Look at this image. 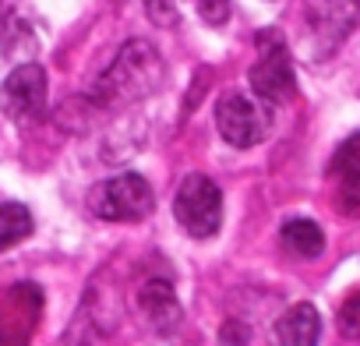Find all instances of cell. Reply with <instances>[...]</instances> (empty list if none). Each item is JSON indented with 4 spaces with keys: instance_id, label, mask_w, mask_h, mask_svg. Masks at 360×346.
I'll return each instance as SVG.
<instances>
[{
    "instance_id": "13",
    "label": "cell",
    "mask_w": 360,
    "mask_h": 346,
    "mask_svg": "<svg viewBox=\"0 0 360 346\" xmlns=\"http://www.w3.org/2000/svg\"><path fill=\"white\" fill-rule=\"evenodd\" d=\"M29 233H32V212L22 202H4L0 205V244L11 248V244H18Z\"/></svg>"
},
{
    "instance_id": "2",
    "label": "cell",
    "mask_w": 360,
    "mask_h": 346,
    "mask_svg": "<svg viewBox=\"0 0 360 346\" xmlns=\"http://www.w3.org/2000/svg\"><path fill=\"white\" fill-rule=\"evenodd\" d=\"M89 209L106 223H138L152 216L155 195L141 173H117L110 181H99L89 195Z\"/></svg>"
},
{
    "instance_id": "12",
    "label": "cell",
    "mask_w": 360,
    "mask_h": 346,
    "mask_svg": "<svg viewBox=\"0 0 360 346\" xmlns=\"http://www.w3.org/2000/svg\"><path fill=\"white\" fill-rule=\"evenodd\" d=\"M279 241H283V248H286L290 255H297V258H318V255L325 251V233H321V226L311 223V219H290V223H283Z\"/></svg>"
},
{
    "instance_id": "8",
    "label": "cell",
    "mask_w": 360,
    "mask_h": 346,
    "mask_svg": "<svg viewBox=\"0 0 360 346\" xmlns=\"http://www.w3.org/2000/svg\"><path fill=\"white\" fill-rule=\"evenodd\" d=\"M134 304H138V314L145 318V325H152L155 332H169L180 321V300H176L173 286L166 279H159V276L141 283Z\"/></svg>"
},
{
    "instance_id": "9",
    "label": "cell",
    "mask_w": 360,
    "mask_h": 346,
    "mask_svg": "<svg viewBox=\"0 0 360 346\" xmlns=\"http://www.w3.org/2000/svg\"><path fill=\"white\" fill-rule=\"evenodd\" d=\"M332 173L339 177V209L346 216H356L360 212V131L339 145L332 159Z\"/></svg>"
},
{
    "instance_id": "7",
    "label": "cell",
    "mask_w": 360,
    "mask_h": 346,
    "mask_svg": "<svg viewBox=\"0 0 360 346\" xmlns=\"http://www.w3.org/2000/svg\"><path fill=\"white\" fill-rule=\"evenodd\" d=\"M4 113L18 124H36L46 110V71L39 64H22L4 78Z\"/></svg>"
},
{
    "instance_id": "11",
    "label": "cell",
    "mask_w": 360,
    "mask_h": 346,
    "mask_svg": "<svg viewBox=\"0 0 360 346\" xmlns=\"http://www.w3.org/2000/svg\"><path fill=\"white\" fill-rule=\"evenodd\" d=\"M279 346H318L321 339V314L314 304H293L276 325Z\"/></svg>"
},
{
    "instance_id": "3",
    "label": "cell",
    "mask_w": 360,
    "mask_h": 346,
    "mask_svg": "<svg viewBox=\"0 0 360 346\" xmlns=\"http://www.w3.org/2000/svg\"><path fill=\"white\" fill-rule=\"evenodd\" d=\"M173 216L198 241L216 237L219 226H223V191H219V184L212 177H205V173H188L184 184L176 188Z\"/></svg>"
},
{
    "instance_id": "16",
    "label": "cell",
    "mask_w": 360,
    "mask_h": 346,
    "mask_svg": "<svg viewBox=\"0 0 360 346\" xmlns=\"http://www.w3.org/2000/svg\"><path fill=\"white\" fill-rule=\"evenodd\" d=\"M198 11H202L205 22H212V25H219V22L230 18V4H226V0H198Z\"/></svg>"
},
{
    "instance_id": "1",
    "label": "cell",
    "mask_w": 360,
    "mask_h": 346,
    "mask_svg": "<svg viewBox=\"0 0 360 346\" xmlns=\"http://www.w3.org/2000/svg\"><path fill=\"white\" fill-rule=\"evenodd\" d=\"M166 78V64L162 57L141 43V39H127L120 46V53L113 57V64L99 75V82L92 85V99L106 110L117 106H131L145 96H152Z\"/></svg>"
},
{
    "instance_id": "17",
    "label": "cell",
    "mask_w": 360,
    "mask_h": 346,
    "mask_svg": "<svg viewBox=\"0 0 360 346\" xmlns=\"http://www.w3.org/2000/svg\"><path fill=\"white\" fill-rule=\"evenodd\" d=\"M223 342H226V346H240V342H244L240 321H226V325H223Z\"/></svg>"
},
{
    "instance_id": "14",
    "label": "cell",
    "mask_w": 360,
    "mask_h": 346,
    "mask_svg": "<svg viewBox=\"0 0 360 346\" xmlns=\"http://www.w3.org/2000/svg\"><path fill=\"white\" fill-rule=\"evenodd\" d=\"M339 332L346 339H360V290H353L339 304Z\"/></svg>"
},
{
    "instance_id": "15",
    "label": "cell",
    "mask_w": 360,
    "mask_h": 346,
    "mask_svg": "<svg viewBox=\"0 0 360 346\" xmlns=\"http://www.w3.org/2000/svg\"><path fill=\"white\" fill-rule=\"evenodd\" d=\"M148 18L155 25H173L176 22V0H145Z\"/></svg>"
},
{
    "instance_id": "5",
    "label": "cell",
    "mask_w": 360,
    "mask_h": 346,
    "mask_svg": "<svg viewBox=\"0 0 360 346\" xmlns=\"http://www.w3.org/2000/svg\"><path fill=\"white\" fill-rule=\"evenodd\" d=\"M360 22V0H307V32L314 39L311 53L328 57Z\"/></svg>"
},
{
    "instance_id": "4",
    "label": "cell",
    "mask_w": 360,
    "mask_h": 346,
    "mask_svg": "<svg viewBox=\"0 0 360 346\" xmlns=\"http://www.w3.org/2000/svg\"><path fill=\"white\" fill-rule=\"evenodd\" d=\"M216 127L219 134L237 145V148H251L258 145L269 127H272V113L269 106H262L258 99H248L240 92H226L219 103H216Z\"/></svg>"
},
{
    "instance_id": "6",
    "label": "cell",
    "mask_w": 360,
    "mask_h": 346,
    "mask_svg": "<svg viewBox=\"0 0 360 346\" xmlns=\"http://www.w3.org/2000/svg\"><path fill=\"white\" fill-rule=\"evenodd\" d=\"M251 89L258 99H265L269 106L276 103H286L293 92H297V75H293V60H290V50L276 39H265L262 43V57L255 60L251 68Z\"/></svg>"
},
{
    "instance_id": "10",
    "label": "cell",
    "mask_w": 360,
    "mask_h": 346,
    "mask_svg": "<svg viewBox=\"0 0 360 346\" xmlns=\"http://www.w3.org/2000/svg\"><path fill=\"white\" fill-rule=\"evenodd\" d=\"M39 307H43V290L36 283H15L4 297V339L11 342L15 339V328H22L25 342L32 335V325L39 318Z\"/></svg>"
}]
</instances>
